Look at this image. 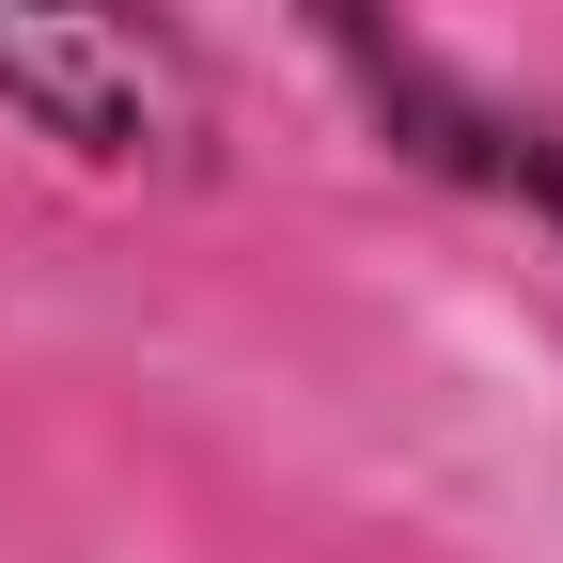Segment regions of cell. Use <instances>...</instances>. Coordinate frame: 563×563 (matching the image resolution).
Listing matches in <instances>:
<instances>
[{
  "label": "cell",
  "mask_w": 563,
  "mask_h": 563,
  "mask_svg": "<svg viewBox=\"0 0 563 563\" xmlns=\"http://www.w3.org/2000/svg\"><path fill=\"white\" fill-rule=\"evenodd\" d=\"M0 125L95 188H188L220 157L203 47L157 0H0Z\"/></svg>",
  "instance_id": "1"
},
{
  "label": "cell",
  "mask_w": 563,
  "mask_h": 563,
  "mask_svg": "<svg viewBox=\"0 0 563 563\" xmlns=\"http://www.w3.org/2000/svg\"><path fill=\"white\" fill-rule=\"evenodd\" d=\"M298 16H313V47L344 63L361 125L391 141L407 173H439V188H470V203H501V220L563 235V125H548L532 95L470 79V63L407 16V0H298Z\"/></svg>",
  "instance_id": "2"
}]
</instances>
